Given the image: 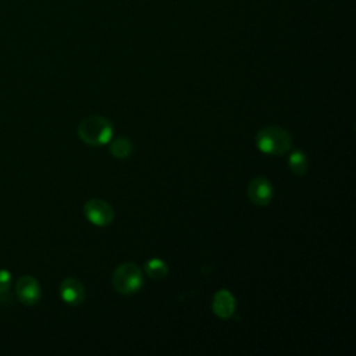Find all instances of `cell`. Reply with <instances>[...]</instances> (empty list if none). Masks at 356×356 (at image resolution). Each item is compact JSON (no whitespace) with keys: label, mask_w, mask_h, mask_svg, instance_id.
<instances>
[{"label":"cell","mask_w":356,"mask_h":356,"mask_svg":"<svg viewBox=\"0 0 356 356\" xmlns=\"http://www.w3.org/2000/svg\"><path fill=\"white\" fill-rule=\"evenodd\" d=\"M113 288L122 295H131L140 289L143 285L142 270L135 263H122L113 271L111 275Z\"/></svg>","instance_id":"obj_3"},{"label":"cell","mask_w":356,"mask_h":356,"mask_svg":"<svg viewBox=\"0 0 356 356\" xmlns=\"http://www.w3.org/2000/svg\"><path fill=\"white\" fill-rule=\"evenodd\" d=\"M256 146L267 154H285L292 146V138L288 131L281 127H266L256 134Z\"/></svg>","instance_id":"obj_2"},{"label":"cell","mask_w":356,"mask_h":356,"mask_svg":"<svg viewBox=\"0 0 356 356\" xmlns=\"http://www.w3.org/2000/svg\"><path fill=\"white\" fill-rule=\"evenodd\" d=\"M60 296L67 305L78 306L85 299V286L74 277L64 278L60 284Z\"/></svg>","instance_id":"obj_7"},{"label":"cell","mask_w":356,"mask_h":356,"mask_svg":"<svg viewBox=\"0 0 356 356\" xmlns=\"http://www.w3.org/2000/svg\"><path fill=\"white\" fill-rule=\"evenodd\" d=\"M15 293L22 305L33 306L40 300L42 296L40 284L32 275H22L15 284Z\"/></svg>","instance_id":"obj_5"},{"label":"cell","mask_w":356,"mask_h":356,"mask_svg":"<svg viewBox=\"0 0 356 356\" xmlns=\"http://www.w3.org/2000/svg\"><path fill=\"white\" fill-rule=\"evenodd\" d=\"M211 310L220 318H229L235 312V298L228 289H220L211 300Z\"/></svg>","instance_id":"obj_8"},{"label":"cell","mask_w":356,"mask_h":356,"mask_svg":"<svg viewBox=\"0 0 356 356\" xmlns=\"http://www.w3.org/2000/svg\"><path fill=\"white\" fill-rule=\"evenodd\" d=\"M11 281H13L11 273L8 270L1 268L0 270V300L8 299V292H10V288H11Z\"/></svg>","instance_id":"obj_12"},{"label":"cell","mask_w":356,"mask_h":356,"mask_svg":"<svg viewBox=\"0 0 356 356\" xmlns=\"http://www.w3.org/2000/svg\"><path fill=\"white\" fill-rule=\"evenodd\" d=\"M76 132L83 143L90 146H102L110 142L113 125L102 115H92L79 122Z\"/></svg>","instance_id":"obj_1"},{"label":"cell","mask_w":356,"mask_h":356,"mask_svg":"<svg viewBox=\"0 0 356 356\" xmlns=\"http://www.w3.org/2000/svg\"><path fill=\"white\" fill-rule=\"evenodd\" d=\"M83 214L89 222L106 227L114 220V209L103 199H89L83 206Z\"/></svg>","instance_id":"obj_4"},{"label":"cell","mask_w":356,"mask_h":356,"mask_svg":"<svg viewBox=\"0 0 356 356\" xmlns=\"http://www.w3.org/2000/svg\"><path fill=\"white\" fill-rule=\"evenodd\" d=\"M288 165L295 175H305L309 168V160L303 152L293 150L288 157Z\"/></svg>","instance_id":"obj_9"},{"label":"cell","mask_w":356,"mask_h":356,"mask_svg":"<svg viewBox=\"0 0 356 356\" xmlns=\"http://www.w3.org/2000/svg\"><path fill=\"white\" fill-rule=\"evenodd\" d=\"M132 142L127 138H117L110 143V152L117 159H127L132 153Z\"/></svg>","instance_id":"obj_10"},{"label":"cell","mask_w":356,"mask_h":356,"mask_svg":"<svg viewBox=\"0 0 356 356\" xmlns=\"http://www.w3.org/2000/svg\"><path fill=\"white\" fill-rule=\"evenodd\" d=\"M145 271L150 278L161 280L168 274V267L160 259H150L145 263Z\"/></svg>","instance_id":"obj_11"},{"label":"cell","mask_w":356,"mask_h":356,"mask_svg":"<svg viewBox=\"0 0 356 356\" xmlns=\"http://www.w3.org/2000/svg\"><path fill=\"white\" fill-rule=\"evenodd\" d=\"M274 191L271 182L266 177H253L248 185V196L256 206H267L273 199Z\"/></svg>","instance_id":"obj_6"}]
</instances>
